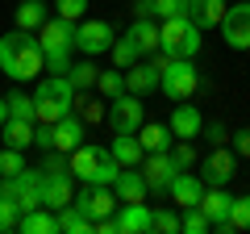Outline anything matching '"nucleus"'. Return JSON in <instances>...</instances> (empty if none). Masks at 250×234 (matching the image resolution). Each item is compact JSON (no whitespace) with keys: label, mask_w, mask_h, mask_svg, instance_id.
Returning a JSON list of instances; mask_svg holds the SVG:
<instances>
[{"label":"nucleus","mask_w":250,"mask_h":234,"mask_svg":"<svg viewBox=\"0 0 250 234\" xmlns=\"http://www.w3.org/2000/svg\"><path fill=\"white\" fill-rule=\"evenodd\" d=\"M17 171H25V151L0 146V180H4V176H17Z\"/></svg>","instance_id":"obj_35"},{"label":"nucleus","mask_w":250,"mask_h":234,"mask_svg":"<svg viewBox=\"0 0 250 234\" xmlns=\"http://www.w3.org/2000/svg\"><path fill=\"white\" fill-rule=\"evenodd\" d=\"M17 230H21V234H59V213H54V209H46V205L25 209V213H21V222H17Z\"/></svg>","instance_id":"obj_22"},{"label":"nucleus","mask_w":250,"mask_h":234,"mask_svg":"<svg viewBox=\"0 0 250 234\" xmlns=\"http://www.w3.org/2000/svg\"><path fill=\"white\" fill-rule=\"evenodd\" d=\"M159 80H163V71H159V63L154 59H138L129 71H125V92H134V96H150V92H159Z\"/></svg>","instance_id":"obj_17"},{"label":"nucleus","mask_w":250,"mask_h":234,"mask_svg":"<svg viewBox=\"0 0 250 234\" xmlns=\"http://www.w3.org/2000/svg\"><path fill=\"white\" fill-rule=\"evenodd\" d=\"M159 50L171 59H196L200 50V25H192V17H167L159 21Z\"/></svg>","instance_id":"obj_5"},{"label":"nucleus","mask_w":250,"mask_h":234,"mask_svg":"<svg viewBox=\"0 0 250 234\" xmlns=\"http://www.w3.org/2000/svg\"><path fill=\"white\" fill-rule=\"evenodd\" d=\"M4 100H9V117L38 121V113H34V96H25V92H13V96H4Z\"/></svg>","instance_id":"obj_37"},{"label":"nucleus","mask_w":250,"mask_h":234,"mask_svg":"<svg viewBox=\"0 0 250 234\" xmlns=\"http://www.w3.org/2000/svg\"><path fill=\"white\" fill-rule=\"evenodd\" d=\"M175 171H179V163H175L171 151H146L142 176H146V188H150V192H167L171 180H175Z\"/></svg>","instance_id":"obj_10"},{"label":"nucleus","mask_w":250,"mask_h":234,"mask_svg":"<svg viewBox=\"0 0 250 234\" xmlns=\"http://www.w3.org/2000/svg\"><path fill=\"white\" fill-rule=\"evenodd\" d=\"M188 17L200 29H217L221 17H225V0H192V4H188Z\"/></svg>","instance_id":"obj_25"},{"label":"nucleus","mask_w":250,"mask_h":234,"mask_svg":"<svg viewBox=\"0 0 250 234\" xmlns=\"http://www.w3.org/2000/svg\"><path fill=\"white\" fill-rule=\"evenodd\" d=\"M113 159L121 163V167H142V159H146V146H142V138L138 134H113Z\"/></svg>","instance_id":"obj_21"},{"label":"nucleus","mask_w":250,"mask_h":234,"mask_svg":"<svg viewBox=\"0 0 250 234\" xmlns=\"http://www.w3.org/2000/svg\"><path fill=\"white\" fill-rule=\"evenodd\" d=\"M4 121H9V100L0 96V126H4Z\"/></svg>","instance_id":"obj_44"},{"label":"nucleus","mask_w":250,"mask_h":234,"mask_svg":"<svg viewBox=\"0 0 250 234\" xmlns=\"http://www.w3.org/2000/svg\"><path fill=\"white\" fill-rule=\"evenodd\" d=\"M125 34L134 38V46L142 50V59H146V54H159V21H154V17H138Z\"/></svg>","instance_id":"obj_24"},{"label":"nucleus","mask_w":250,"mask_h":234,"mask_svg":"<svg viewBox=\"0 0 250 234\" xmlns=\"http://www.w3.org/2000/svg\"><path fill=\"white\" fill-rule=\"evenodd\" d=\"M38 42L46 54V71L50 75H67L71 71V50H75V21L67 17H46V25L38 29Z\"/></svg>","instance_id":"obj_2"},{"label":"nucleus","mask_w":250,"mask_h":234,"mask_svg":"<svg viewBox=\"0 0 250 234\" xmlns=\"http://www.w3.org/2000/svg\"><path fill=\"white\" fill-rule=\"evenodd\" d=\"M205 188H208V184L200 180L196 171H175V180H171L167 197L175 201L179 209H192V205H200V197H205Z\"/></svg>","instance_id":"obj_16"},{"label":"nucleus","mask_w":250,"mask_h":234,"mask_svg":"<svg viewBox=\"0 0 250 234\" xmlns=\"http://www.w3.org/2000/svg\"><path fill=\"white\" fill-rule=\"evenodd\" d=\"M0 192L17 201L21 213H25V209H38L42 205V167L38 171L25 167V171H17V176H4V180H0Z\"/></svg>","instance_id":"obj_7"},{"label":"nucleus","mask_w":250,"mask_h":234,"mask_svg":"<svg viewBox=\"0 0 250 234\" xmlns=\"http://www.w3.org/2000/svg\"><path fill=\"white\" fill-rule=\"evenodd\" d=\"M200 134H205V138H208L213 146H225V142H229V130H225L221 121H208V126L200 130Z\"/></svg>","instance_id":"obj_43"},{"label":"nucleus","mask_w":250,"mask_h":234,"mask_svg":"<svg viewBox=\"0 0 250 234\" xmlns=\"http://www.w3.org/2000/svg\"><path fill=\"white\" fill-rule=\"evenodd\" d=\"M229 226H233V230H250V197H233V205H229Z\"/></svg>","instance_id":"obj_38"},{"label":"nucleus","mask_w":250,"mask_h":234,"mask_svg":"<svg viewBox=\"0 0 250 234\" xmlns=\"http://www.w3.org/2000/svg\"><path fill=\"white\" fill-rule=\"evenodd\" d=\"M229 146H233V155H238V159H250V126L238 130V134H229Z\"/></svg>","instance_id":"obj_42"},{"label":"nucleus","mask_w":250,"mask_h":234,"mask_svg":"<svg viewBox=\"0 0 250 234\" xmlns=\"http://www.w3.org/2000/svg\"><path fill=\"white\" fill-rule=\"evenodd\" d=\"M54 4H59V17H67V21L88 17V0H54Z\"/></svg>","instance_id":"obj_41"},{"label":"nucleus","mask_w":250,"mask_h":234,"mask_svg":"<svg viewBox=\"0 0 250 234\" xmlns=\"http://www.w3.org/2000/svg\"><path fill=\"white\" fill-rule=\"evenodd\" d=\"M154 234H179V213L175 209H154Z\"/></svg>","instance_id":"obj_40"},{"label":"nucleus","mask_w":250,"mask_h":234,"mask_svg":"<svg viewBox=\"0 0 250 234\" xmlns=\"http://www.w3.org/2000/svg\"><path fill=\"white\" fill-rule=\"evenodd\" d=\"M104 121L113 126V134H138V130H142V121H146V105H142V96H134V92H121V96H113V100H108Z\"/></svg>","instance_id":"obj_6"},{"label":"nucleus","mask_w":250,"mask_h":234,"mask_svg":"<svg viewBox=\"0 0 250 234\" xmlns=\"http://www.w3.org/2000/svg\"><path fill=\"white\" fill-rule=\"evenodd\" d=\"M113 192H117L121 205H129V201H146L150 188H146L142 167H121V171H117V180H113Z\"/></svg>","instance_id":"obj_19"},{"label":"nucleus","mask_w":250,"mask_h":234,"mask_svg":"<svg viewBox=\"0 0 250 234\" xmlns=\"http://www.w3.org/2000/svg\"><path fill=\"white\" fill-rule=\"evenodd\" d=\"M171 134L175 138H200V130H205V117H200L196 105H188V100H175V109H171Z\"/></svg>","instance_id":"obj_18"},{"label":"nucleus","mask_w":250,"mask_h":234,"mask_svg":"<svg viewBox=\"0 0 250 234\" xmlns=\"http://www.w3.org/2000/svg\"><path fill=\"white\" fill-rule=\"evenodd\" d=\"M71 109L83 117V126H96V121H104V113H108V109L100 105V100H92V96H80V92H75V105H71Z\"/></svg>","instance_id":"obj_32"},{"label":"nucleus","mask_w":250,"mask_h":234,"mask_svg":"<svg viewBox=\"0 0 250 234\" xmlns=\"http://www.w3.org/2000/svg\"><path fill=\"white\" fill-rule=\"evenodd\" d=\"M0 71L9 80L25 84V80H38L46 71V54H42V42L29 38L25 29H13V34L0 38Z\"/></svg>","instance_id":"obj_1"},{"label":"nucleus","mask_w":250,"mask_h":234,"mask_svg":"<svg viewBox=\"0 0 250 234\" xmlns=\"http://www.w3.org/2000/svg\"><path fill=\"white\" fill-rule=\"evenodd\" d=\"M229 205H233V197L225 192V184H221V188H205V197H200V213L208 217L213 230H225V234H233V226H229Z\"/></svg>","instance_id":"obj_15"},{"label":"nucleus","mask_w":250,"mask_h":234,"mask_svg":"<svg viewBox=\"0 0 250 234\" xmlns=\"http://www.w3.org/2000/svg\"><path fill=\"white\" fill-rule=\"evenodd\" d=\"M0 138H4V146L25 151V146H34V121H25V117H9V121L0 126Z\"/></svg>","instance_id":"obj_27"},{"label":"nucleus","mask_w":250,"mask_h":234,"mask_svg":"<svg viewBox=\"0 0 250 234\" xmlns=\"http://www.w3.org/2000/svg\"><path fill=\"white\" fill-rule=\"evenodd\" d=\"M179 230H184V234H208L213 226H208V217L200 213V205H192V209L179 213Z\"/></svg>","instance_id":"obj_34"},{"label":"nucleus","mask_w":250,"mask_h":234,"mask_svg":"<svg viewBox=\"0 0 250 234\" xmlns=\"http://www.w3.org/2000/svg\"><path fill=\"white\" fill-rule=\"evenodd\" d=\"M108 54H113V63L121 67V71H129V67H134L138 59H142V50L134 46V38H129V34H125V38H113V46H108Z\"/></svg>","instance_id":"obj_29"},{"label":"nucleus","mask_w":250,"mask_h":234,"mask_svg":"<svg viewBox=\"0 0 250 234\" xmlns=\"http://www.w3.org/2000/svg\"><path fill=\"white\" fill-rule=\"evenodd\" d=\"M233 176H238V155L225 151V146H213V155L205 159V171H200V180H205L208 188H221V184H229Z\"/></svg>","instance_id":"obj_14"},{"label":"nucleus","mask_w":250,"mask_h":234,"mask_svg":"<svg viewBox=\"0 0 250 234\" xmlns=\"http://www.w3.org/2000/svg\"><path fill=\"white\" fill-rule=\"evenodd\" d=\"M221 34H225V46H229V50H250V0L225 9Z\"/></svg>","instance_id":"obj_11"},{"label":"nucleus","mask_w":250,"mask_h":234,"mask_svg":"<svg viewBox=\"0 0 250 234\" xmlns=\"http://www.w3.org/2000/svg\"><path fill=\"white\" fill-rule=\"evenodd\" d=\"M113 25L100 17H83L75 21V50L88 54V59H96V54H108V46H113Z\"/></svg>","instance_id":"obj_9"},{"label":"nucleus","mask_w":250,"mask_h":234,"mask_svg":"<svg viewBox=\"0 0 250 234\" xmlns=\"http://www.w3.org/2000/svg\"><path fill=\"white\" fill-rule=\"evenodd\" d=\"M96 92L104 100H113V96H121L125 92V71L117 67V71H100V80H96Z\"/></svg>","instance_id":"obj_33"},{"label":"nucleus","mask_w":250,"mask_h":234,"mask_svg":"<svg viewBox=\"0 0 250 234\" xmlns=\"http://www.w3.org/2000/svg\"><path fill=\"white\" fill-rule=\"evenodd\" d=\"M117 171H121V163L113 159V151L108 146H92V142H80L71 151V176L83 184H113Z\"/></svg>","instance_id":"obj_3"},{"label":"nucleus","mask_w":250,"mask_h":234,"mask_svg":"<svg viewBox=\"0 0 250 234\" xmlns=\"http://www.w3.org/2000/svg\"><path fill=\"white\" fill-rule=\"evenodd\" d=\"M75 201V184H71V171H42V205L59 213L62 205Z\"/></svg>","instance_id":"obj_13"},{"label":"nucleus","mask_w":250,"mask_h":234,"mask_svg":"<svg viewBox=\"0 0 250 234\" xmlns=\"http://www.w3.org/2000/svg\"><path fill=\"white\" fill-rule=\"evenodd\" d=\"M75 105V88L67 75H46V80H38L34 88V113L38 121H59V117H67Z\"/></svg>","instance_id":"obj_4"},{"label":"nucleus","mask_w":250,"mask_h":234,"mask_svg":"<svg viewBox=\"0 0 250 234\" xmlns=\"http://www.w3.org/2000/svg\"><path fill=\"white\" fill-rule=\"evenodd\" d=\"M67 80H71L75 92H92V88H96V80H100V67L92 63V59H83V63H75L71 71H67Z\"/></svg>","instance_id":"obj_30"},{"label":"nucleus","mask_w":250,"mask_h":234,"mask_svg":"<svg viewBox=\"0 0 250 234\" xmlns=\"http://www.w3.org/2000/svg\"><path fill=\"white\" fill-rule=\"evenodd\" d=\"M13 17H17V29H25V34L29 29H42L46 25V0H21Z\"/></svg>","instance_id":"obj_28"},{"label":"nucleus","mask_w":250,"mask_h":234,"mask_svg":"<svg viewBox=\"0 0 250 234\" xmlns=\"http://www.w3.org/2000/svg\"><path fill=\"white\" fill-rule=\"evenodd\" d=\"M192 0H138L134 13L138 17H154V21H167V17H184Z\"/></svg>","instance_id":"obj_23"},{"label":"nucleus","mask_w":250,"mask_h":234,"mask_svg":"<svg viewBox=\"0 0 250 234\" xmlns=\"http://www.w3.org/2000/svg\"><path fill=\"white\" fill-rule=\"evenodd\" d=\"M171 155H175L179 171H192V163H196V146H192V138H175V146H171Z\"/></svg>","instance_id":"obj_39"},{"label":"nucleus","mask_w":250,"mask_h":234,"mask_svg":"<svg viewBox=\"0 0 250 234\" xmlns=\"http://www.w3.org/2000/svg\"><path fill=\"white\" fill-rule=\"evenodd\" d=\"M83 134H88V126H83V117L71 109L67 117H59V121H54V151H67V155H71L75 146L83 142Z\"/></svg>","instance_id":"obj_20"},{"label":"nucleus","mask_w":250,"mask_h":234,"mask_svg":"<svg viewBox=\"0 0 250 234\" xmlns=\"http://www.w3.org/2000/svg\"><path fill=\"white\" fill-rule=\"evenodd\" d=\"M117 234H154V209L146 201H129L117 205Z\"/></svg>","instance_id":"obj_12"},{"label":"nucleus","mask_w":250,"mask_h":234,"mask_svg":"<svg viewBox=\"0 0 250 234\" xmlns=\"http://www.w3.org/2000/svg\"><path fill=\"white\" fill-rule=\"evenodd\" d=\"M138 138H142L146 151H171V146H175V134H171L167 121H142Z\"/></svg>","instance_id":"obj_26"},{"label":"nucleus","mask_w":250,"mask_h":234,"mask_svg":"<svg viewBox=\"0 0 250 234\" xmlns=\"http://www.w3.org/2000/svg\"><path fill=\"white\" fill-rule=\"evenodd\" d=\"M17 222H21V209H17V201L0 192V234H13V230H17Z\"/></svg>","instance_id":"obj_36"},{"label":"nucleus","mask_w":250,"mask_h":234,"mask_svg":"<svg viewBox=\"0 0 250 234\" xmlns=\"http://www.w3.org/2000/svg\"><path fill=\"white\" fill-rule=\"evenodd\" d=\"M59 230L62 234H92V217L80 213L75 205H62L59 209Z\"/></svg>","instance_id":"obj_31"},{"label":"nucleus","mask_w":250,"mask_h":234,"mask_svg":"<svg viewBox=\"0 0 250 234\" xmlns=\"http://www.w3.org/2000/svg\"><path fill=\"white\" fill-rule=\"evenodd\" d=\"M159 88H163L167 100H192V92L200 88V75L192 67V59H171L163 80H159Z\"/></svg>","instance_id":"obj_8"}]
</instances>
